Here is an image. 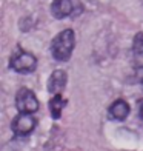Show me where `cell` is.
I'll return each instance as SVG.
<instances>
[{"label":"cell","mask_w":143,"mask_h":151,"mask_svg":"<svg viewBox=\"0 0 143 151\" xmlns=\"http://www.w3.org/2000/svg\"><path fill=\"white\" fill-rule=\"evenodd\" d=\"M74 46H76V34L72 29H63L59 32L51 42V54L59 62H68L72 56Z\"/></svg>","instance_id":"obj_1"},{"label":"cell","mask_w":143,"mask_h":151,"mask_svg":"<svg viewBox=\"0 0 143 151\" xmlns=\"http://www.w3.org/2000/svg\"><path fill=\"white\" fill-rule=\"evenodd\" d=\"M83 12V5L80 0H54L51 3V14L54 19L77 17Z\"/></svg>","instance_id":"obj_2"},{"label":"cell","mask_w":143,"mask_h":151,"mask_svg":"<svg viewBox=\"0 0 143 151\" xmlns=\"http://www.w3.org/2000/svg\"><path fill=\"white\" fill-rule=\"evenodd\" d=\"M9 66H11V70H14L16 73L28 74V73H32L37 68V59L34 57L31 52L17 51L14 56L11 57Z\"/></svg>","instance_id":"obj_3"},{"label":"cell","mask_w":143,"mask_h":151,"mask_svg":"<svg viewBox=\"0 0 143 151\" xmlns=\"http://www.w3.org/2000/svg\"><path fill=\"white\" fill-rule=\"evenodd\" d=\"M16 108L19 113L34 114L39 109V100L36 94L28 88H20L16 94Z\"/></svg>","instance_id":"obj_4"},{"label":"cell","mask_w":143,"mask_h":151,"mask_svg":"<svg viewBox=\"0 0 143 151\" xmlns=\"http://www.w3.org/2000/svg\"><path fill=\"white\" fill-rule=\"evenodd\" d=\"M36 117L29 113H19L11 122V129L16 136H28L36 128Z\"/></svg>","instance_id":"obj_5"},{"label":"cell","mask_w":143,"mask_h":151,"mask_svg":"<svg viewBox=\"0 0 143 151\" xmlns=\"http://www.w3.org/2000/svg\"><path fill=\"white\" fill-rule=\"evenodd\" d=\"M66 82H68L66 73L62 71V70H56L51 74L49 80H48V91H49L52 96L62 94L65 86H66Z\"/></svg>","instance_id":"obj_6"},{"label":"cell","mask_w":143,"mask_h":151,"mask_svg":"<svg viewBox=\"0 0 143 151\" xmlns=\"http://www.w3.org/2000/svg\"><path fill=\"white\" fill-rule=\"evenodd\" d=\"M129 111H131V108H129L128 102L123 99H117L109 106V117L114 120H125L129 116Z\"/></svg>","instance_id":"obj_7"},{"label":"cell","mask_w":143,"mask_h":151,"mask_svg":"<svg viewBox=\"0 0 143 151\" xmlns=\"http://www.w3.org/2000/svg\"><path fill=\"white\" fill-rule=\"evenodd\" d=\"M66 106V100L62 97V94H57V96H52V99L49 100V113H51V117L52 119H60L62 117V111L63 108Z\"/></svg>","instance_id":"obj_8"},{"label":"cell","mask_w":143,"mask_h":151,"mask_svg":"<svg viewBox=\"0 0 143 151\" xmlns=\"http://www.w3.org/2000/svg\"><path fill=\"white\" fill-rule=\"evenodd\" d=\"M132 50L135 54H143V32H137L132 40Z\"/></svg>","instance_id":"obj_9"},{"label":"cell","mask_w":143,"mask_h":151,"mask_svg":"<svg viewBox=\"0 0 143 151\" xmlns=\"http://www.w3.org/2000/svg\"><path fill=\"white\" fill-rule=\"evenodd\" d=\"M137 80L140 82V83H143V66L137 68Z\"/></svg>","instance_id":"obj_10"},{"label":"cell","mask_w":143,"mask_h":151,"mask_svg":"<svg viewBox=\"0 0 143 151\" xmlns=\"http://www.w3.org/2000/svg\"><path fill=\"white\" fill-rule=\"evenodd\" d=\"M139 116H140V119L143 120V99L139 100Z\"/></svg>","instance_id":"obj_11"}]
</instances>
